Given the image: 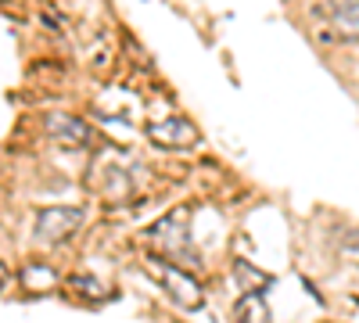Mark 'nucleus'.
Wrapping results in <instances>:
<instances>
[{"label":"nucleus","instance_id":"nucleus-1","mask_svg":"<svg viewBox=\"0 0 359 323\" xmlns=\"http://www.w3.org/2000/svg\"><path fill=\"white\" fill-rule=\"evenodd\" d=\"M144 266L151 270V277L162 284V291L172 298V305H180L184 312H198L205 309V287L198 284V277H191L187 270H180L172 259L162 255H147Z\"/></svg>","mask_w":359,"mask_h":323},{"label":"nucleus","instance_id":"nucleus-2","mask_svg":"<svg viewBox=\"0 0 359 323\" xmlns=\"http://www.w3.org/2000/svg\"><path fill=\"white\" fill-rule=\"evenodd\" d=\"M191 209H172L165 212L151 230H147V245H151V255H162V259H184L187 248H191Z\"/></svg>","mask_w":359,"mask_h":323},{"label":"nucleus","instance_id":"nucleus-3","mask_svg":"<svg viewBox=\"0 0 359 323\" xmlns=\"http://www.w3.org/2000/svg\"><path fill=\"white\" fill-rule=\"evenodd\" d=\"M79 226H83V209H76V205H50V209L36 216L33 233L43 245H65Z\"/></svg>","mask_w":359,"mask_h":323},{"label":"nucleus","instance_id":"nucleus-4","mask_svg":"<svg viewBox=\"0 0 359 323\" xmlns=\"http://www.w3.org/2000/svg\"><path fill=\"white\" fill-rule=\"evenodd\" d=\"M147 140H151L155 148H165V151H191V148H198L201 133L191 119H184V115H169V119L147 126Z\"/></svg>","mask_w":359,"mask_h":323},{"label":"nucleus","instance_id":"nucleus-5","mask_svg":"<svg viewBox=\"0 0 359 323\" xmlns=\"http://www.w3.org/2000/svg\"><path fill=\"white\" fill-rule=\"evenodd\" d=\"M43 130L54 144H62L69 151H79V148H90V126L83 119L69 111H47L43 115Z\"/></svg>","mask_w":359,"mask_h":323},{"label":"nucleus","instance_id":"nucleus-6","mask_svg":"<svg viewBox=\"0 0 359 323\" xmlns=\"http://www.w3.org/2000/svg\"><path fill=\"white\" fill-rule=\"evenodd\" d=\"M233 319L237 323H273L262 291H245V295L237 298V305H233Z\"/></svg>","mask_w":359,"mask_h":323},{"label":"nucleus","instance_id":"nucleus-7","mask_svg":"<svg viewBox=\"0 0 359 323\" xmlns=\"http://www.w3.org/2000/svg\"><path fill=\"white\" fill-rule=\"evenodd\" d=\"M22 280H25V287L33 291V295H43V291H54V287H57V273H54L50 266H43V262H33V266H25Z\"/></svg>","mask_w":359,"mask_h":323},{"label":"nucleus","instance_id":"nucleus-8","mask_svg":"<svg viewBox=\"0 0 359 323\" xmlns=\"http://www.w3.org/2000/svg\"><path fill=\"white\" fill-rule=\"evenodd\" d=\"M331 25H334V33L341 36V40H359V4L355 8H338L334 11V18H331Z\"/></svg>","mask_w":359,"mask_h":323},{"label":"nucleus","instance_id":"nucleus-9","mask_svg":"<svg viewBox=\"0 0 359 323\" xmlns=\"http://www.w3.org/2000/svg\"><path fill=\"white\" fill-rule=\"evenodd\" d=\"M233 270L241 273V284H245L248 291H266V287H269V277H266L262 270H252L248 262H241V259L233 262Z\"/></svg>","mask_w":359,"mask_h":323},{"label":"nucleus","instance_id":"nucleus-10","mask_svg":"<svg viewBox=\"0 0 359 323\" xmlns=\"http://www.w3.org/2000/svg\"><path fill=\"white\" fill-rule=\"evenodd\" d=\"M72 287H76V291H83V295H86V298H94V302H101V298H108V295H111V287L97 284L94 277H72Z\"/></svg>","mask_w":359,"mask_h":323},{"label":"nucleus","instance_id":"nucleus-11","mask_svg":"<svg viewBox=\"0 0 359 323\" xmlns=\"http://www.w3.org/2000/svg\"><path fill=\"white\" fill-rule=\"evenodd\" d=\"M8 280H11V273H8V266H4V262H0V291L8 287Z\"/></svg>","mask_w":359,"mask_h":323},{"label":"nucleus","instance_id":"nucleus-12","mask_svg":"<svg viewBox=\"0 0 359 323\" xmlns=\"http://www.w3.org/2000/svg\"><path fill=\"white\" fill-rule=\"evenodd\" d=\"M331 4H334V11H338V8H355L359 0H331Z\"/></svg>","mask_w":359,"mask_h":323}]
</instances>
